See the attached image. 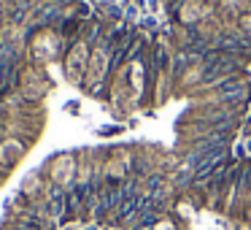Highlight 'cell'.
Listing matches in <instances>:
<instances>
[{"label":"cell","mask_w":251,"mask_h":230,"mask_svg":"<svg viewBox=\"0 0 251 230\" xmlns=\"http://www.w3.org/2000/svg\"><path fill=\"white\" fill-rule=\"evenodd\" d=\"M146 6L151 8V11H159V0H146Z\"/></svg>","instance_id":"5b68a950"},{"label":"cell","mask_w":251,"mask_h":230,"mask_svg":"<svg viewBox=\"0 0 251 230\" xmlns=\"http://www.w3.org/2000/svg\"><path fill=\"white\" fill-rule=\"evenodd\" d=\"M62 230H78V228H73V225H71V228H62Z\"/></svg>","instance_id":"9c48e42d"},{"label":"cell","mask_w":251,"mask_h":230,"mask_svg":"<svg viewBox=\"0 0 251 230\" xmlns=\"http://www.w3.org/2000/svg\"><path fill=\"white\" fill-rule=\"evenodd\" d=\"M22 230H38V225H35V222H25Z\"/></svg>","instance_id":"52a82bcc"},{"label":"cell","mask_w":251,"mask_h":230,"mask_svg":"<svg viewBox=\"0 0 251 230\" xmlns=\"http://www.w3.org/2000/svg\"><path fill=\"white\" fill-rule=\"evenodd\" d=\"M100 133H103V136H114V133H119V127L108 125V127H103V130H100Z\"/></svg>","instance_id":"277c9868"},{"label":"cell","mask_w":251,"mask_h":230,"mask_svg":"<svg viewBox=\"0 0 251 230\" xmlns=\"http://www.w3.org/2000/svg\"><path fill=\"white\" fill-rule=\"evenodd\" d=\"M149 187H151V190H157V187H159V176H151V179H149Z\"/></svg>","instance_id":"8992f818"},{"label":"cell","mask_w":251,"mask_h":230,"mask_svg":"<svg viewBox=\"0 0 251 230\" xmlns=\"http://www.w3.org/2000/svg\"><path fill=\"white\" fill-rule=\"evenodd\" d=\"M84 230H98V228H95V225H87V228H84Z\"/></svg>","instance_id":"ba28073f"},{"label":"cell","mask_w":251,"mask_h":230,"mask_svg":"<svg viewBox=\"0 0 251 230\" xmlns=\"http://www.w3.org/2000/svg\"><path fill=\"white\" fill-rule=\"evenodd\" d=\"M62 208H65V195H62L60 190H54V192H51V214H54V217H60Z\"/></svg>","instance_id":"7a4b0ae2"},{"label":"cell","mask_w":251,"mask_h":230,"mask_svg":"<svg viewBox=\"0 0 251 230\" xmlns=\"http://www.w3.org/2000/svg\"><path fill=\"white\" fill-rule=\"evenodd\" d=\"M135 3H138V6H143V0H135Z\"/></svg>","instance_id":"30bf717a"},{"label":"cell","mask_w":251,"mask_h":230,"mask_svg":"<svg viewBox=\"0 0 251 230\" xmlns=\"http://www.w3.org/2000/svg\"><path fill=\"white\" fill-rule=\"evenodd\" d=\"M141 25H143L146 30H154V25H157V19H154V17H146V19H141Z\"/></svg>","instance_id":"3957f363"},{"label":"cell","mask_w":251,"mask_h":230,"mask_svg":"<svg viewBox=\"0 0 251 230\" xmlns=\"http://www.w3.org/2000/svg\"><path fill=\"white\" fill-rule=\"evenodd\" d=\"M222 92H224V98H229V100L235 103V100H240V98H243L246 87H243V84H229V87H224Z\"/></svg>","instance_id":"6da1fadb"}]
</instances>
